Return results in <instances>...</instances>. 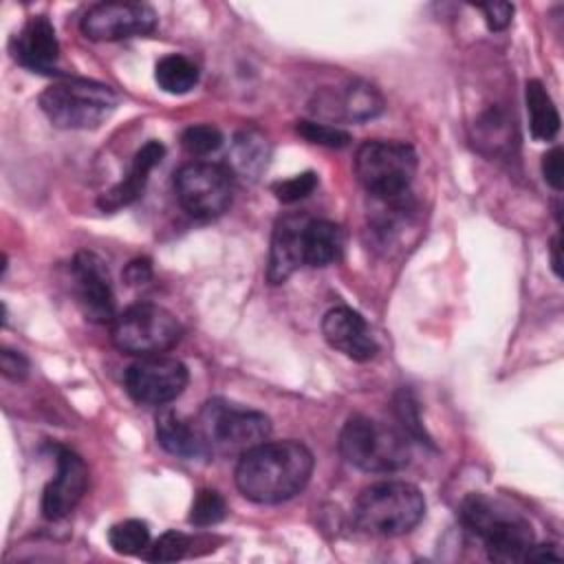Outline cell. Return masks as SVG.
Masks as SVG:
<instances>
[{"mask_svg": "<svg viewBox=\"0 0 564 564\" xmlns=\"http://www.w3.org/2000/svg\"><path fill=\"white\" fill-rule=\"evenodd\" d=\"M57 471L42 491V516L62 520L79 505L88 487V467L79 454L68 447L57 449Z\"/></svg>", "mask_w": 564, "mask_h": 564, "instance_id": "obj_13", "label": "cell"}, {"mask_svg": "<svg viewBox=\"0 0 564 564\" xmlns=\"http://www.w3.org/2000/svg\"><path fill=\"white\" fill-rule=\"evenodd\" d=\"M187 381V366L165 355L141 357L126 370V390L141 405L163 408L183 394Z\"/></svg>", "mask_w": 564, "mask_h": 564, "instance_id": "obj_10", "label": "cell"}, {"mask_svg": "<svg viewBox=\"0 0 564 564\" xmlns=\"http://www.w3.org/2000/svg\"><path fill=\"white\" fill-rule=\"evenodd\" d=\"M527 112H529V128L533 139L551 141L560 130V112L546 93L544 84L538 79L527 82Z\"/></svg>", "mask_w": 564, "mask_h": 564, "instance_id": "obj_22", "label": "cell"}, {"mask_svg": "<svg viewBox=\"0 0 564 564\" xmlns=\"http://www.w3.org/2000/svg\"><path fill=\"white\" fill-rule=\"evenodd\" d=\"M416 152L403 141L372 139L355 154V174L372 198H401L416 174Z\"/></svg>", "mask_w": 564, "mask_h": 564, "instance_id": "obj_7", "label": "cell"}, {"mask_svg": "<svg viewBox=\"0 0 564 564\" xmlns=\"http://www.w3.org/2000/svg\"><path fill=\"white\" fill-rule=\"evenodd\" d=\"M527 560H560V553L553 551L551 546H531L524 562Z\"/></svg>", "mask_w": 564, "mask_h": 564, "instance_id": "obj_36", "label": "cell"}, {"mask_svg": "<svg viewBox=\"0 0 564 564\" xmlns=\"http://www.w3.org/2000/svg\"><path fill=\"white\" fill-rule=\"evenodd\" d=\"M460 518L463 524L482 540L494 562H524L533 546L531 524L482 494H471L463 500Z\"/></svg>", "mask_w": 564, "mask_h": 564, "instance_id": "obj_3", "label": "cell"}, {"mask_svg": "<svg viewBox=\"0 0 564 564\" xmlns=\"http://www.w3.org/2000/svg\"><path fill=\"white\" fill-rule=\"evenodd\" d=\"M322 335L328 346L355 361H368L377 355V341L370 326L348 306H335L324 315Z\"/></svg>", "mask_w": 564, "mask_h": 564, "instance_id": "obj_14", "label": "cell"}, {"mask_svg": "<svg viewBox=\"0 0 564 564\" xmlns=\"http://www.w3.org/2000/svg\"><path fill=\"white\" fill-rule=\"evenodd\" d=\"M181 207L194 218L220 216L234 198V172L212 161H189L174 172Z\"/></svg>", "mask_w": 564, "mask_h": 564, "instance_id": "obj_9", "label": "cell"}, {"mask_svg": "<svg viewBox=\"0 0 564 564\" xmlns=\"http://www.w3.org/2000/svg\"><path fill=\"white\" fill-rule=\"evenodd\" d=\"M326 106H333L330 115H335V117L366 121V119L377 117L383 110V97L372 84L352 82L341 93L328 95Z\"/></svg>", "mask_w": 564, "mask_h": 564, "instance_id": "obj_19", "label": "cell"}, {"mask_svg": "<svg viewBox=\"0 0 564 564\" xmlns=\"http://www.w3.org/2000/svg\"><path fill=\"white\" fill-rule=\"evenodd\" d=\"M192 546V540L181 533V531H165L163 535H159V540H154L143 557L150 562H176L181 557H185L187 549Z\"/></svg>", "mask_w": 564, "mask_h": 564, "instance_id": "obj_27", "label": "cell"}, {"mask_svg": "<svg viewBox=\"0 0 564 564\" xmlns=\"http://www.w3.org/2000/svg\"><path fill=\"white\" fill-rule=\"evenodd\" d=\"M117 93L99 82L68 77L51 84L40 95V108L46 119L62 130L99 128L117 108Z\"/></svg>", "mask_w": 564, "mask_h": 564, "instance_id": "obj_5", "label": "cell"}, {"mask_svg": "<svg viewBox=\"0 0 564 564\" xmlns=\"http://www.w3.org/2000/svg\"><path fill=\"white\" fill-rule=\"evenodd\" d=\"M0 370L11 381H22L29 375V359L11 348L0 350Z\"/></svg>", "mask_w": 564, "mask_h": 564, "instance_id": "obj_32", "label": "cell"}, {"mask_svg": "<svg viewBox=\"0 0 564 564\" xmlns=\"http://www.w3.org/2000/svg\"><path fill=\"white\" fill-rule=\"evenodd\" d=\"M123 275H126L128 284H145L152 278V267L145 258H137L126 267Z\"/></svg>", "mask_w": 564, "mask_h": 564, "instance_id": "obj_34", "label": "cell"}, {"mask_svg": "<svg viewBox=\"0 0 564 564\" xmlns=\"http://www.w3.org/2000/svg\"><path fill=\"white\" fill-rule=\"evenodd\" d=\"M313 463L311 449L300 441H264L240 456L236 487L253 502L278 505L308 485Z\"/></svg>", "mask_w": 564, "mask_h": 564, "instance_id": "obj_1", "label": "cell"}, {"mask_svg": "<svg viewBox=\"0 0 564 564\" xmlns=\"http://www.w3.org/2000/svg\"><path fill=\"white\" fill-rule=\"evenodd\" d=\"M339 454L361 471L388 474L403 469L410 463L412 452L403 430L357 414L341 427Z\"/></svg>", "mask_w": 564, "mask_h": 564, "instance_id": "obj_4", "label": "cell"}, {"mask_svg": "<svg viewBox=\"0 0 564 564\" xmlns=\"http://www.w3.org/2000/svg\"><path fill=\"white\" fill-rule=\"evenodd\" d=\"M295 132L308 143H317L324 148H346L350 143V134L337 126L319 123V121H297Z\"/></svg>", "mask_w": 564, "mask_h": 564, "instance_id": "obj_28", "label": "cell"}, {"mask_svg": "<svg viewBox=\"0 0 564 564\" xmlns=\"http://www.w3.org/2000/svg\"><path fill=\"white\" fill-rule=\"evenodd\" d=\"M485 15V22L491 31H502L511 24V15H513V4L511 2H487L478 7Z\"/></svg>", "mask_w": 564, "mask_h": 564, "instance_id": "obj_33", "label": "cell"}, {"mask_svg": "<svg viewBox=\"0 0 564 564\" xmlns=\"http://www.w3.org/2000/svg\"><path fill=\"white\" fill-rule=\"evenodd\" d=\"M181 145L192 156H205V154L216 152L223 145V132L209 123L189 126L181 134Z\"/></svg>", "mask_w": 564, "mask_h": 564, "instance_id": "obj_26", "label": "cell"}, {"mask_svg": "<svg viewBox=\"0 0 564 564\" xmlns=\"http://www.w3.org/2000/svg\"><path fill=\"white\" fill-rule=\"evenodd\" d=\"M73 280L77 304L86 319L95 324L112 322L115 315V293L106 262L90 251H79L73 260Z\"/></svg>", "mask_w": 564, "mask_h": 564, "instance_id": "obj_12", "label": "cell"}, {"mask_svg": "<svg viewBox=\"0 0 564 564\" xmlns=\"http://www.w3.org/2000/svg\"><path fill=\"white\" fill-rule=\"evenodd\" d=\"M315 187H317V174L308 170V172L295 174L286 181H278L273 185V194L280 203H297V200L306 198Z\"/></svg>", "mask_w": 564, "mask_h": 564, "instance_id": "obj_30", "label": "cell"}, {"mask_svg": "<svg viewBox=\"0 0 564 564\" xmlns=\"http://www.w3.org/2000/svg\"><path fill=\"white\" fill-rule=\"evenodd\" d=\"M311 218L289 214L275 223L271 236L267 280L271 284L286 282L304 264V229Z\"/></svg>", "mask_w": 564, "mask_h": 564, "instance_id": "obj_16", "label": "cell"}, {"mask_svg": "<svg viewBox=\"0 0 564 564\" xmlns=\"http://www.w3.org/2000/svg\"><path fill=\"white\" fill-rule=\"evenodd\" d=\"M156 441L167 454L183 460H198L209 456L194 421H185L172 408H163L156 416Z\"/></svg>", "mask_w": 564, "mask_h": 564, "instance_id": "obj_18", "label": "cell"}, {"mask_svg": "<svg viewBox=\"0 0 564 564\" xmlns=\"http://www.w3.org/2000/svg\"><path fill=\"white\" fill-rule=\"evenodd\" d=\"M551 267H553V273L562 278V236L560 234L551 240Z\"/></svg>", "mask_w": 564, "mask_h": 564, "instance_id": "obj_35", "label": "cell"}, {"mask_svg": "<svg viewBox=\"0 0 564 564\" xmlns=\"http://www.w3.org/2000/svg\"><path fill=\"white\" fill-rule=\"evenodd\" d=\"M154 79L170 95H185L198 84V66L178 53H170L156 62Z\"/></svg>", "mask_w": 564, "mask_h": 564, "instance_id": "obj_23", "label": "cell"}, {"mask_svg": "<svg viewBox=\"0 0 564 564\" xmlns=\"http://www.w3.org/2000/svg\"><path fill=\"white\" fill-rule=\"evenodd\" d=\"M108 542L119 555H143L150 546V529L143 520L130 518L110 527Z\"/></svg>", "mask_w": 564, "mask_h": 564, "instance_id": "obj_24", "label": "cell"}, {"mask_svg": "<svg viewBox=\"0 0 564 564\" xmlns=\"http://www.w3.org/2000/svg\"><path fill=\"white\" fill-rule=\"evenodd\" d=\"M13 57L33 73H55L59 59V42L55 26L46 15H33L15 33L11 42Z\"/></svg>", "mask_w": 564, "mask_h": 564, "instance_id": "obj_15", "label": "cell"}, {"mask_svg": "<svg viewBox=\"0 0 564 564\" xmlns=\"http://www.w3.org/2000/svg\"><path fill=\"white\" fill-rule=\"evenodd\" d=\"M344 251V231L330 220H308L304 229V264L326 267L339 260Z\"/></svg>", "mask_w": 564, "mask_h": 564, "instance_id": "obj_21", "label": "cell"}, {"mask_svg": "<svg viewBox=\"0 0 564 564\" xmlns=\"http://www.w3.org/2000/svg\"><path fill=\"white\" fill-rule=\"evenodd\" d=\"M229 163H231V167H229L231 172H236L242 178L256 181L269 163V141H267V137L256 128L240 130L231 141Z\"/></svg>", "mask_w": 564, "mask_h": 564, "instance_id": "obj_20", "label": "cell"}, {"mask_svg": "<svg viewBox=\"0 0 564 564\" xmlns=\"http://www.w3.org/2000/svg\"><path fill=\"white\" fill-rule=\"evenodd\" d=\"M423 516V494L403 480H383L366 487L352 507L355 524L366 533L383 538L410 533Z\"/></svg>", "mask_w": 564, "mask_h": 564, "instance_id": "obj_2", "label": "cell"}, {"mask_svg": "<svg viewBox=\"0 0 564 564\" xmlns=\"http://www.w3.org/2000/svg\"><path fill=\"white\" fill-rule=\"evenodd\" d=\"M562 159H564V152L560 148H553L542 156V176L557 192L562 189V183H564V161Z\"/></svg>", "mask_w": 564, "mask_h": 564, "instance_id": "obj_31", "label": "cell"}, {"mask_svg": "<svg viewBox=\"0 0 564 564\" xmlns=\"http://www.w3.org/2000/svg\"><path fill=\"white\" fill-rule=\"evenodd\" d=\"M394 412H397V419L401 421V430L408 436H414V438L427 443V436H425V430H423V423L419 416V405L410 390H401L394 397Z\"/></svg>", "mask_w": 564, "mask_h": 564, "instance_id": "obj_29", "label": "cell"}, {"mask_svg": "<svg viewBox=\"0 0 564 564\" xmlns=\"http://www.w3.org/2000/svg\"><path fill=\"white\" fill-rule=\"evenodd\" d=\"M165 156V148L163 143L159 141H148L145 145H141L132 159V165L128 170V174L117 183L112 185L108 192H104L97 200V205L104 209V212H117L130 203H134L145 183H148V176L150 172L163 161Z\"/></svg>", "mask_w": 564, "mask_h": 564, "instance_id": "obj_17", "label": "cell"}, {"mask_svg": "<svg viewBox=\"0 0 564 564\" xmlns=\"http://www.w3.org/2000/svg\"><path fill=\"white\" fill-rule=\"evenodd\" d=\"M227 516V502L216 489H200L189 509V524L194 527H212Z\"/></svg>", "mask_w": 564, "mask_h": 564, "instance_id": "obj_25", "label": "cell"}, {"mask_svg": "<svg viewBox=\"0 0 564 564\" xmlns=\"http://www.w3.org/2000/svg\"><path fill=\"white\" fill-rule=\"evenodd\" d=\"M178 319L159 304H132L112 319L110 337L112 344L134 357L163 355L174 348L181 339Z\"/></svg>", "mask_w": 564, "mask_h": 564, "instance_id": "obj_8", "label": "cell"}, {"mask_svg": "<svg viewBox=\"0 0 564 564\" xmlns=\"http://www.w3.org/2000/svg\"><path fill=\"white\" fill-rule=\"evenodd\" d=\"M159 15L145 2H97L82 18V33L95 42H117L148 35L156 29Z\"/></svg>", "mask_w": 564, "mask_h": 564, "instance_id": "obj_11", "label": "cell"}, {"mask_svg": "<svg viewBox=\"0 0 564 564\" xmlns=\"http://www.w3.org/2000/svg\"><path fill=\"white\" fill-rule=\"evenodd\" d=\"M194 425L209 456H242L271 434L267 414L234 405L225 399L207 401L194 419Z\"/></svg>", "mask_w": 564, "mask_h": 564, "instance_id": "obj_6", "label": "cell"}]
</instances>
